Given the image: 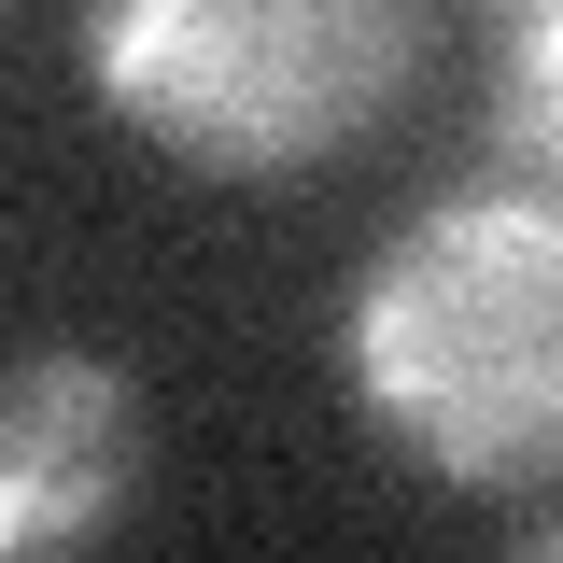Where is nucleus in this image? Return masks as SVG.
Wrapping results in <instances>:
<instances>
[{"label":"nucleus","mask_w":563,"mask_h":563,"mask_svg":"<svg viewBox=\"0 0 563 563\" xmlns=\"http://www.w3.org/2000/svg\"><path fill=\"white\" fill-rule=\"evenodd\" d=\"M141 493V409L99 352L0 366V550H70L113 536Z\"/></svg>","instance_id":"obj_3"},{"label":"nucleus","mask_w":563,"mask_h":563,"mask_svg":"<svg viewBox=\"0 0 563 563\" xmlns=\"http://www.w3.org/2000/svg\"><path fill=\"white\" fill-rule=\"evenodd\" d=\"M422 57V0H85V70L184 169L268 184L339 155Z\"/></svg>","instance_id":"obj_2"},{"label":"nucleus","mask_w":563,"mask_h":563,"mask_svg":"<svg viewBox=\"0 0 563 563\" xmlns=\"http://www.w3.org/2000/svg\"><path fill=\"white\" fill-rule=\"evenodd\" d=\"M352 395L451 493L563 479V198L465 184L352 296Z\"/></svg>","instance_id":"obj_1"},{"label":"nucleus","mask_w":563,"mask_h":563,"mask_svg":"<svg viewBox=\"0 0 563 563\" xmlns=\"http://www.w3.org/2000/svg\"><path fill=\"white\" fill-rule=\"evenodd\" d=\"M493 184L563 198V0H493Z\"/></svg>","instance_id":"obj_4"}]
</instances>
